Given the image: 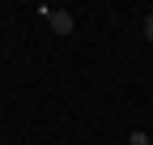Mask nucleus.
I'll use <instances>...</instances> for the list:
<instances>
[{"mask_svg": "<svg viewBox=\"0 0 153 145\" xmlns=\"http://www.w3.org/2000/svg\"><path fill=\"white\" fill-rule=\"evenodd\" d=\"M38 13H43V22L55 30V34H72L76 30V17L68 9H51V4H38Z\"/></svg>", "mask_w": 153, "mask_h": 145, "instance_id": "f257e3e1", "label": "nucleus"}, {"mask_svg": "<svg viewBox=\"0 0 153 145\" xmlns=\"http://www.w3.org/2000/svg\"><path fill=\"white\" fill-rule=\"evenodd\" d=\"M128 145H153V141H149L145 132H132V137H128Z\"/></svg>", "mask_w": 153, "mask_h": 145, "instance_id": "f03ea898", "label": "nucleus"}, {"mask_svg": "<svg viewBox=\"0 0 153 145\" xmlns=\"http://www.w3.org/2000/svg\"><path fill=\"white\" fill-rule=\"evenodd\" d=\"M145 39L153 43V13H145Z\"/></svg>", "mask_w": 153, "mask_h": 145, "instance_id": "7ed1b4c3", "label": "nucleus"}]
</instances>
